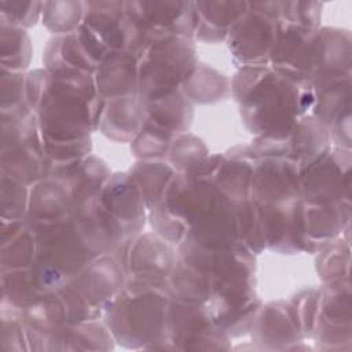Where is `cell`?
Returning <instances> with one entry per match:
<instances>
[{"label": "cell", "mask_w": 352, "mask_h": 352, "mask_svg": "<svg viewBox=\"0 0 352 352\" xmlns=\"http://www.w3.org/2000/svg\"><path fill=\"white\" fill-rule=\"evenodd\" d=\"M104 103L94 74L50 73L45 69L26 74V104L36 114L43 140L91 138L99 129Z\"/></svg>", "instance_id": "6da1fadb"}, {"label": "cell", "mask_w": 352, "mask_h": 352, "mask_svg": "<svg viewBox=\"0 0 352 352\" xmlns=\"http://www.w3.org/2000/svg\"><path fill=\"white\" fill-rule=\"evenodd\" d=\"M245 126L256 136L286 139L315 104L312 85L296 82L270 65L239 69L231 80Z\"/></svg>", "instance_id": "7a4b0ae2"}, {"label": "cell", "mask_w": 352, "mask_h": 352, "mask_svg": "<svg viewBox=\"0 0 352 352\" xmlns=\"http://www.w3.org/2000/svg\"><path fill=\"white\" fill-rule=\"evenodd\" d=\"M160 202L186 226L184 242L209 249L241 243L235 201L212 180L176 172Z\"/></svg>", "instance_id": "3957f363"}, {"label": "cell", "mask_w": 352, "mask_h": 352, "mask_svg": "<svg viewBox=\"0 0 352 352\" xmlns=\"http://www.w3.org/2000/svg\"><path fill=\"white\" fill-rule=\"evenodd\" d=\"M170 300L168 283L126 276L122 289L103 309L116 344L128 349H157L165 336Z\"/></svg>", "instance_id": "277c9868"}, {"label": "cell", "mask_w": 352, "mask_h": 352, "mask_svg": "<svg viewBox=\"0 0 352 352\" xmlns=\"http://www.w3.org/2000/svg\"><path fill=\"white\" fill-rule=\"evenodd\" d=\"M28 223L36 235V260L32 268L45 293L67 285L95 257L70 216Z\"/></svg>", "instance_id": "5b68a950"}, {"label": "cell", "mask_w": 352, "mask_h": 352, "mask_svg": "<svg viewBox=\"0 0 352 352\" xmlns=\"http://www.w3.org/2000/svg\"><path fill=\"white\" fill-rule=\"evenodd\" d=\"M51 169L34 111L26 103L1 110L0 172L30 187Z\"/></svg>", "instance_id": "8992f818"}, {"label": "cell", "mask_w": 352, "mask_h": 352, "mask_svg": "<svg viewBox=\"0 0 352 352\" xmlns=\"http://www.w3.org/2000/svg\"><path fill=\"white\" fill-rule=\"evenodd\" d=\"M198 65L194 38L164 36L139 56V96L155 99L180 89Z\"/></svg>", "instance_id": "52a82bcc"}, {"label": "cell", "mask_w": 352, "mask_h": 352, "mask_svg": "<svg viewBox=\"0 0 352 352\" xmlns=\"http://www.w3.org/2000/svg\"><path fill=\"white\" fill-rule=\"evenodd\" d=\"M282 1L249 3L248 11L232 25L227 44L238 69L270 65Z\"/></svg>", "instance_id": "ba28073f"}, {"label": "cell", "mask_w": 352, "mask_h": 352, "mask_svg": "<svg viewBox=\"0 0 352 352\" xmlns=\"http://www.w3.org/2000/svg\"><path fill=\"white\" fill-rule=\"evenodd\" d=\"M231 338L208 316L204 307L170 300L165 336L157 349L228 351Z\"/></svg>", "instance_id": "9c48e42d"}, {"label": "cell", "mask_w": 352, "mask_h": 352, "mask_svg": "<svg viewBox=\"0 0 352 352\" xmlns=\"http://www.w3.org/2000/svg\"><path fill=\"white\" fill-rule=\"evenodd\" d=\"M351 150L331 146L300 170V197L305 205L351 201Z\"/></svg>", "instance_id": "30bf717a"}, {"label": "cell", "mask_w": 352, "mask_h": 352, "mask_svg": "<svg viewBox=\"0 0 352 352\" xmlns=\"http://www.w3.org/2000/svg\"><path fill=\"white\" fill-rule=\"evenodd\" d=\"M319 29L278 21L270 66L279 74L301 84H309L318 60Z\"/></svg>", "instance_id": "8fae6325"}, {"label": "cell", "mask_w": 352, "mask_h": 352, "mask_svg": "<svg viewBox=\"0 0 352 352\" xmlns=\"http://www.w3.org/2000/svg\"><path fill=\"white\" fill-rule=\"evenodd\" d=\"M82 23L111 51H126L138 58L148 47L147 34L129 16L124 1H88Z\"/></svg>", "instance_id": "7c38bea8"}, {"label": "cell", "mask_w": 352, "mask_h": 352, "mask_svg": "<svg viewBox=\"0 0 352 352\" xmlns=\"http://www.w3.org/2000/svg\"><path fill=\"white\" fill-rule=\"evenodd\" d=\"M111 51L84 23L76 30L54 36L43 54L44 69L50 73L78 72L95 74Z\"/></svg>", "instance_id": "4fadbf2b"}, {"label": "cell", "mask_w": 352, "mask_h": 352, "mask_svg": "<svg viewBox=\"0 0 352 352\" xmlns=\"http://www.w3.org/2000/svg\"><path fill=\"white\" fill-rule=\"evenodd\" d=\"M351 282L349 279L320 287L318 316L311 338L318 349L351 351Z\"/></svg>", "instance_id": "5bb4252c"}, {"label": "cell", "mask_w": 352, "mask_h": 352, "mask_svg": "<svg viewBox=\"0 0 352 352\" xmlns=\"http://www.w3.org/2000/svg\"><path fill=\"white\" fill-rule=\"evenodd\" d=\"M129 16L147 34L148 45L158 37L179 36L194 38L197 12L187 1H128Z\"/></svg>", "instance_id": "9a60e30c"}, {"label": "cell", "mask_w": 352, "mask_h": 352, "mask_svg": "<svg viewBox=\"0 0 352 352\" xmlns=\"http://www.w3.org/2000/svg\"><path fill=\"white\" fill-rule=\"evenodd\" d=\"M179 260L177 248L157 232L136 235L126 246L122 265L128 278L168 283Z\"/></svg>", "instance_id": "2e32d148"}, {"label": "cell", "mask_w": 352, "mask_h": 352, "mask_svg": "<svg viewBox=\"0 0 352 352\" xmlns=\"http://www.w3.org/2000/svg\"><path fill=\"white\" fill-rule=\"evenodd\" d=\"M249 198L260 206L300 201V168L285 157L254 160Z\"/></svg>", "instance_id": "e0dca14e"}, {"label": "cell", "mask_w": 352, "mask_h": 352, "mask_svg": "<svg viewBox=\"0 0 352 352\" xmlns=\"http://www.w3.org/2000/svg\"><path fill=\"white\" fill-rule=\"evenodd\" d=\"M311 114L324 124L334 146L351 150V74L315 81Z\"/></svg>", "instance_id": "ac0fdd59"}, {"label": "cell", "mask_w": 352, "mask_h": 352, "mask_svg": "<svg viewBox=\"0 0 352 352\" xmlns=\"http://www.w3.org/2000/svg\"><path fill=\"white\" fill-rule=\"evenodd\" d=\"M29 351H110L116 340L103 318L63 326L50 333L26 329Z\"/></svg>", "instance_id": "d6986e66"}, {"label": "cell", "mask_w": 352, "mask_h": 352, "mask_svg": "<svg viewBox=\"0 0 352 352\" xmlns=\"http://www.w3.org/2000/svg\"><path fill=\"white\" fill-rule=\"evenodd\" d=\"M252 338L260 349H298L305 341L290 301L279 300L263 305L252 327Z\"/></svg>", "instance_id": "ffe728a7"}, {"label": "cell", "mask_w": 352, "mask_h": 352, "mask_svg": "<svg viewBox=\"0 0 352 352\" xmlns=\"http://www.w3.org/2000/svg\"><path fill=\"white\" fill-rule=\"evenodd\" d=\"M265 249L293 254L305 252L304 204L296 201L285 205L260 206Z\"/></svg>", "instance_id": "44dd1931"}, {"label": "cell", "mask_w": 352, "mask_h": 352, "mask_svg": "<svg viewBox=\"0 0 352 352\" xmlns=\"http://www.w3.org/2000/svg\"><path fill=\"white\" fill-rule=\"evenodd\" d=\"M99 199L106 210L122 226L129 238H135L142 232L147 219V206L138 183L129 172L111 175Z\"/></svg>", "instance_id": "7402d4cb"}, {"label": "cell", "mask_w": 352, "mask_h": 352, "mask_svg": "<svg viewBox=\"0 0 352 352\" xmlns=\"http://www.w3.org/2000/svg\"><path fill=\"white\" fill-rule=\"evenodd\" d=\"M126 282V272L121 261L113 254H99L69 282L92 305L99 309L118 294Z\"/></svg>", "instance_id": "603a6c76"}, {"label": "cell", "mask_w": 352, "mask_h": 352, "mask_svg": "<svg viewBox=\"0 0 352 352\" xmlns=\"http://www.w3.org/2000/svg\"><path fill=\"white\" fill-rule=\"evenodd\" d=\"M48 176L66 183L72 191L73 208L76 205L98 198L110 179L111 172L107 164L96 155H87L70 164L52 165Z\"/></svg>", "instance_id": "cb8c5ba5"}, {"label": "cell", "mask_w": 352, "mask_h": 352, "mask_svg": "<svg viewBox=\"0 0 352 352\" xmlns=\"http://www.w3.org/2000/svg\"><path fill=\"white\" fill-rule=\"evenodd\" d=\"M147 120L146 102L139 94L116 98L106 100L98 131L114 142L131 143Z\"/></svg>", "instance_id": "d4e9b609"}, {"label": "cell", "mask_w": 352, "mask_h": 352, "mask_svg": "<svg viewBox=\"0 0 352 352\" xmlns=\"http://www.w3.org/2000/svg\"><path fill=\"white\" fill-rule=\"evenodd\" d=\"M351 201L330 205L304 204V231L305 252L316 253L329 242L340 238L349 230Z\"/></svg>", "instance_id": "484cf974"}, {"label": "cell", "mask_w": 352, "mask_h": 352, "mask_svg": "<svg viewBox=\"0 0 352 352\" xmlns=\"http://www.w3.org/2000/svg\"><path fill=\"white\" fill-rule=\"evenodd\" d=\"M102 99L138 95L139 58L126 51L110 52L94 74Z\"/></svg>", "instance_id": "4316f807"}, {"label": "cell", "mask_w": 352, "mask_h": 352, "mask_svg": "<svg viewBox=\"0 0 352 352\" xmlns=\"http://www.w3.org/2000/svg\"><path fill=\"white\" fill-rule=\"evenodd\" d=\"M72 209V191L62 180L47 176L30 186L28 221L38 223L60 220L70 216Z\"/></svg>", "instance_id": "83f0119b"}, {"label": "cell", "mask_w": 352, "mask_h": 352, "mask_svg": "<svg viewBox=\"0 0 352 352\" xmlns=\"http://www.w3.org/2000/svg\"><path fill=\"white\" fill-rule=\"evenodd\" d=\"M253 164L248 146L234 147L227 154H221L217 166L205 179L212 180L231 199H245L250 195Z\"/></svg>", "instance_id": "f1b7e54d"}, {"label": "cell", "mask_w": 352, "mask_h": 352, "mask_svg": "<svg viewBox=\"0 0 352 352\" xmlns=\"http://www.w3.org/2000/svg\"><path fill=\"white\" fill-rule=\"evenodd\" d=\"M351 34L336 28H319L318 60L311 85L315 81L351 74Z\"/></svg>", "instance_id": "f546056e"}, {"label": "cell", "mask_w": 352, "mask_h": 352, "mask_svg": "<svg viewBox=\"0 0 352 352\" xmlns=\"http://www.w3.org/2000/svg\"><path fill=\"white\" fill-rule=\"evenodd\" d=\"M287 142V158L300 170L324 154L333 144L327 126L312 114H305L297 120Z\"/></svg>", "instance_id": "4dcf8cb0"}, {"label": "cell", "mask_w": 352, "mask_h": 352, "mask_svg": "<svg viewBox=\"0 0 352 352\" xmlns=\"http://www.w3.org/2000/svg\"><path fill=\"white\" fill-rule=\"evenodd\" d=\"M197 29L194 38L204 43H219L227 38L232 25L248 11L246 1H198Z\"/></svg>", "instance_id": "1f68e13d"}, {"label": "cell", "mask_w": 352, "mask_h": 352, "mask_svg": "<svg viewBox=\"0 0 352 352\" xmlns=\"http://www.w3.org/2000/svg\"><path fill=\"white\" fill-rule=\"evenodd\" d=\"M1 271L30 268L36 260V235L26 219H1Z\"/></svg>", "instance_id": "d6a6232c"}, {"label": "cell", "mask_w": 352, "mask_h": 352, "mask_svg": "<svg viewBox=\"0 0 352 352\" xmlns=\"http://www.w3.org/2000/svg\"><path fill=\"white\" fill-rule=\"evenodd\" d=\"M168 289L172 300L199 307H204L214 292L210 276L180 257L168 279Z\"/></svg>", "instance_id": "836d02e7"}, {"label": "cell", "mask_w": 352, "mask_h": 352, "mask_svg": "<svg viewBox=\"0 0 352 352\" xmlns=\"http://www.w3.org/2000/svg\"><path fill=\"white\" fill-rule=\"evenodd\" d=\"M148 120L175 133L187 132L194 118V109L191 100L176 89L168 95L144 100Z\"/></svg>", "instance_id": "e575fe53"}, {"label": "cell", "mask_w": 352, "mask_h": 352, "mask_svg": "<svg viewBox=\"0 0 352 352\" xmlns=\"http://www.w3.org/2000/svg\"><path fill=\"white\" fill-rule=\"evenodd\" d=\"M45 293L33 268L1 271V305L11 307L19 312L37 302Z\"/></svg>", "instance_id": "d590c367"}, {"label": "cell", "mask_w": 352, "mask_h": 352, "mask_svg": "<svg viewBox=\"0 0 352 352\" xmlns=\"http://www.w3.org/2000/svg\"><path fill=\"white\" fill-rule=\"evenodd\" d=\"M180 89L191 103H216L231 95V81L216 69L198 62Z\"/></svg>", "instance_id": "8d00e7d4"}, {"label": "cell", "mask_w": 352, "mask_h": 352, "mask_svg": "<svg viewBox=\"0 0 352 352\" xmlns=\"http://www.w3.org/2000/svg\"><path fill=\"white\" fill-rule=\"evenodd\" d=\"M129 173L138 183L148 210L160 201L176 170L164 160H139L129 169Z\"/></svg>", "instance_id": "74e56055"}, {"label": "cell", "mask_w": 352, "mask_h": 352, "mask_svg": "<svg viewBox=\"0 0 352 352\" xmlns=\"http://www.w3.org/2000/svg\"><path fill=\"white\" fill-rule=\"evenodd\" d=\"M30 58L32 43L26 30L0 19V67L23 73Z\"/></svg>", "instance_id": "f35d334b"}, {"label": "cell", "mask_w": 352, "mask_h": 352, "mask_svg": "<svg viewBox=\"0 0 352 352\" xmlns=\"http://www.w3.org/2000/svg\"><path fill=\"white\" fill-rule=\"evenodd\" d=\"M316 272L323 285L349 279V242L337 238L316 252Z\"/></svg>", "instance_id": "ab89813d"}, {"label": "cell", "mask_w": 352, "mask_h": 352, "mask_svg": "<svg viewBox=\"0 0 352 352\" xmlns=\"http://www.w3.org/2000/svg\"><path fill=\"white\" fill-rule=\"evenodd\" d=\"M177 133L168 131L150 121L131 142V151L138 160H166L170 144Z\"/></svg>", "instance_id": "60d3db41"}, {"label": "cell", "mask_w": 352, "mask_h": 352, "mask_svg": "<svg viewBox=\"0 0 352 352\" xmlns=\"http://www.w3.org/2000/svg\"><path fill=\"white\" fill-rule=\"evenodd\" d=\"M82 1H47L43 3V23L55 36L76 30L84 19Z\"/></svg>", "instance_id": "b9f144b4"}, {"label": "cell", "mask_w": 352, "mask_h": 352, "mask_svg": "<svg viewBox=\"0 0 352 352\" xmlns=\"http://www.w3.org/2000/svg\"><path fill=\"white\" fill-rule=\"evenodd\" d=\"M209 155L205 143L190 132L177 133L168 151L166 162L177 172L186 173L194 169Z\"/></svg>", "instance_id": "7bdbcfd3"}, {"label": "cell", "mask_w": 352, "mask_h": 352, "mask_svg": "<svg viewBox=\"0 0 352 352\" xmlns=\"http://www.w3.org/2000/svg\"><path fill=\"white\" fill-rule=\"evenodd\" d=\"M1 214L3 220H23L28 216L30 187L1 173Z\"/></svg>", "instance_id": "ee69618b"}, {"label": "cell", "mask_w": 352, "mask_h": 352, "mask_svg": "<svg viewBox=\"0 0 352 352\" xmlns=\"http://www.w3.org/2000/svg\"><path fill=\"white\" fill-rule=\"evenodd\" d=\"M1 349L29 351L26 327L18 309L1 305Z\"/></svg>", "instance_id": "f6af8a7d"}, {"label": "cell", "mask_w": 352, "mask_h": 352, "mask_svg": "<svg viewBox=\"0 0 352 352\" xmlns=\"http://www.w3.org/2000/svg\"><path fill=\"white\" fill-rule=\"evenodd\" d=\"M0 19L22 29L34 26L43 15L41 1H0Z\"/></svg>", "instance_id": "bcb514c9"}, {"label": "cell", "mask_w": 352, "mask_h": 352, "mask_svg": "<svg viewBox=\"0 0 352 352\" xmlns=\"http://www.w3.org/2000/svg\"><path fill=\"white\" fill-rule=\"evenodd\" d=\"M320 300V289H304L297 293L292 300L294 314L298 319L304 338H311L318 316Z\"/></svg>", "instance_id": "7dc6e473"}, {"label": "cell", "mask_w": 352, "mask_h": 352, "mask_svg": "<svg viewBox=\"0 0 352 352\" xmlns=\"http://www.w3.org/2000/svg\"><path fill=\"white\" fill-rule=\"evenodd\" d=\"M44 150L52 165L70 164L91 154L92 140L91 138L69 142L44 140Z\"/></svg>", "instance_id": "c3c4849f"}, {"label": "cell", "mask_w": 352, "mask_h": 352, "mask_svg": "<svg viewBox=\"0 0 352 352\" xmlns=\"http://www.w3.org/2000/svg\"><path fill=\"white\" fill-rule=\"evenodd\" d=\"M1 110L15 109L26 103V74L0 67Z\"/></svg>", "instance_id": "681fc988"}, {"label": "cell", "mask_w": 352, "mask_h": 352, "mask_svg": "<svg viewBox=\"0 0 352 352\" xmlns=\"http://www.w3.org/2000/svg\"><path fill=\"white\" fill-rule=\"evenodd\" d=\"M320 3L314 1H282L280 18L283 21L298 23L302 26L319 29L320 22Z\"/></svg>", "instance_id": "f907efd6"}]
</instances>
